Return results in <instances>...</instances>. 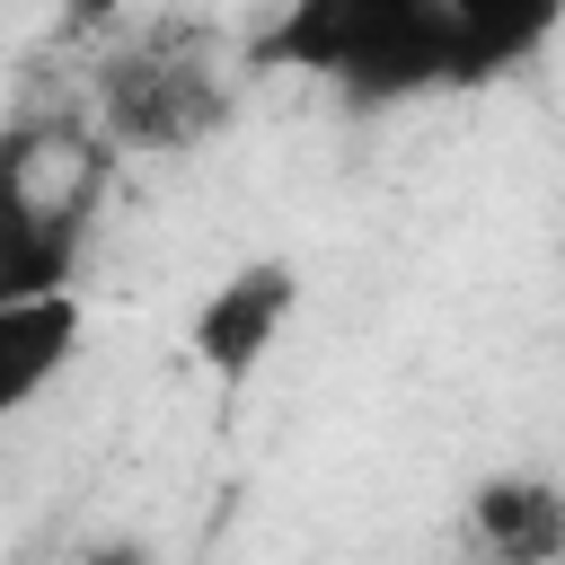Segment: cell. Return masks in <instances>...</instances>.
I'll return each mask as SVG.
<instances>
[{
	"label": "cell",
	"instance_id": "cell-1",
	"mask_svg": "<svg viewBox=\"0 0 565 565\" xmlns=\"http://www.w3.org/2000/svg\"><path fill=\"white\" fill-rule=\"evenodd\" d=\"M256 62L300 71L353 106H406L424 88H450V9L441 0H282Z\"/></svg>",
	"mask_w": 565,
	"mask_h": 565
},
{
	"label": "cell",
	"instance_id": "cell-2",
	"mask_svg": "<svg viewBox=\"0 0 565 565\" xmlns=\"http://www.w3.org/2000/svg\"><path fill=\"white\" fill-rule=\"evenodd\" d=\"M97 97H106L115 141H132V150H194L230 115V71H221V44L194 18H150L141 35L115 44Z\"/></svg>",
	"mask_w": 565,
	"mask_h": 565
},
{
	"label": "cell",
	"instance_id": "cell-3",
	"mask_svg": "<svg viewBox=\"0 0 565 565\" xmlns=\"http://www.w3.org/2000/svg\"><path fill=\"white\" fill-rule=\"evenodd\" d=\"M291 318H300V265H291V256H247V265L221 274L212 300L194 309V362H203L212 380H247V371L282 344Z\"/></svg>",
	"mask_w": 565,
	"mask_h": 565
},
{
	"label": "cell",
	"instance_id": "cell-4",
	"mask_svg": "<svg viewBox=\"0 0 565 565\" xmlns=\"http://www.w3.org/2000/svg\"><path fill=\"white\" fill-rule=\"evenodd\" d=\"M79 335H88V309H79L71 282H44V291L0 300V424L26 415V406L71 371Z\"/></svg>",
	"mask_w": 565,
	"mask_h": 565
},
{
	"label": "cell",
	"instance_id": "cell-5",
	"mask_svg": "<svg viewBox=\"0 0 565 565\" xmlns=\"http://www.w3.org/2000/svg\"><path fill=\"white\" fill-rule=\"evenodd\" d=\"M71 282V221L35 194L26 141H0V300Z\"/></svg>",
	"mask_w": 565,
	"mask_h": 565
},
{
	"label": "cell",
	"instance_id": "cell-6",
	"mask_svg": "<svg viewBox=\"0 0 565 565\" xmlns=\"http://www.w3.org/2000/svg\"><path fill=\"white\" fill-rule=\"evenodd\" d=\"M450 9V79H503L547 53L565 0H441Z\"/></svg>",
	"mask_w": 565,
	"mask_h": 565
},
{
	"label": "cell",
	"instance_id": "cell-7",
	"mask_svg": "<svg viewBox=\"0 0 565 565\" xmlns=\"http://www.w3.org/2000/svg\"><path fill=\"white\" fill-rule=\"evenodd\" d=\"M468 547H486L503 565L565 556V486H547V477H486L468 494Z\"/></svg>",
	"mask_w": 565,
	"mask_h": 565
}]
</instances>
